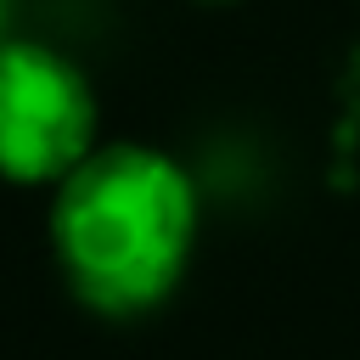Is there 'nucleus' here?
Returning <instances> with one entry per match:
<instances>
[{"mask_svg":"<svg viewBox=\"0 0 360 360\" xmlns=\"http://www.w3.org/2000/svg\"><path fill=\"white\" fill-rule=\"evenodd\" d=\"M197 248L191 174L141 141H101L51 186V253L73 298L129 321L158 309Z\"/></svg>","mask_w":360,"mask_h":360,"instance_id":"obj_1","label":"nucleus"},{"mask_svg":"<svg viewBox=\"0 0 360 360\" xmlns=\"http://www.w3.org/2000/svg\"><path fill=\"white\" fill-rule=\"evenodd\" d=\"M96 146L90 79L39 39H0V180L56 186Z\"/></svg>","mask_w":360,"mask_h":360,"instance_id":"obj_2","label":"nucleus"},{"mask_svg":"<svg viewBox=\"0 0 360 360\" xmlns=\"http://www.w3.org/2000/svg\"><path fill=\"white\" fill-rule=\"evenodd\" d=\"M0 17H6V6H0ZM0 39H6V34H0Z\"/></svg>","mask_w":360,"mask_h":360,"instance_id":"obj_3","label":"nucleus"}]
</instances>
